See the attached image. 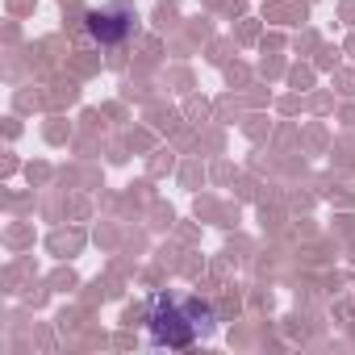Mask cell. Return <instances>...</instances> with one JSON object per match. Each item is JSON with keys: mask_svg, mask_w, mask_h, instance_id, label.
Instances as JSON below:
<instances>
[{"mask_svg": "<svg viewBox=\"0 0 355 355\" xmlns=\"http://www.w3.org/2000/svg\"><path fill=\"white\" fill-rule=\"evenodd\" d=\"M146 322H150V343H159V347H189L197 334H205L214 326V313L197 297H155Z\"/></svg>", "mask_w": 355, "mask_h": 355, "instance_id": "cell-1", "label": "cell"}]
</instances>
